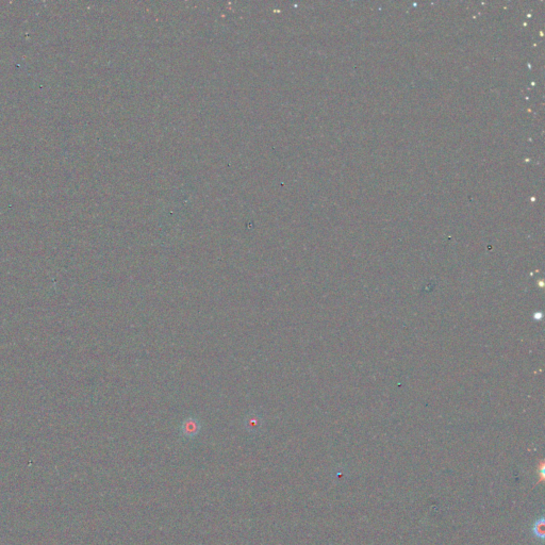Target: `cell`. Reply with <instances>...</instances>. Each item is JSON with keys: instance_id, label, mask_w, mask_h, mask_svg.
<instances>
[{"instance_id": "3", "label": "cell", "mask_w": 545, "mask_h": 545, "mask_svg": "<svg viewBox=\"0 0 545 545\" xmlns=\"http://www.w3.org/2000/svg\"><path fill=\"white\" fill-rule=\"evenodd\" d=\"M544 523H545V518H544V516H541V517H539L535 519L534 523L531 524V527H530L532 536H534V538L537 539V540L539 542H541V543L544 541V539H545Z\"/></svg>"}, {"instance_id": "2", "label": "cell", "mask_w": 545, "mask_h": 545, "mask_svg": "<svg viewBox=\"0 0 545 545\" xmlns=\"http://www.w3.org/2000/svg\"><path fill=\"white\" fill-rule=\"evenodd\" d=\"M262 424H263L262 416L256 412L248 413L244 419V427L247 432L250 434L258 433L259 430L261 429Z\"/></svg>"}, {"instance_id": "1", "label": "cell", "mask_w": 545, "mask_h": 545, "mask_svg": "<svg viewBox=\"0 0 545 545\" xmlns=\"http://www.w3.org/2000/svg\"><path fill=\"white\" fill-rule=\"evenodd\" d=\"M201 429L200 422L196 419V417L190 416L188 419L182 422L180 427V434L183 438L187 439H193L196 436H198Z\"/></svg>"}]
</instances>
